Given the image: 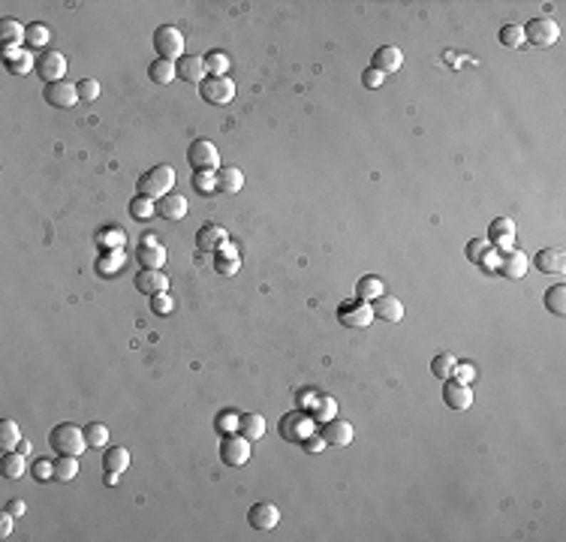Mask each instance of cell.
I'll return each mask as SVG.
<instances>
[{
  "label": "cell",
  "mask_w": 566,
  "mask_h": 542,
  "mask_svg": "<svg viewBox=\"0 0 566 542\" xmlns=\"http://www.w3.org/2000/svg\"><path fill=\"white\" fill-rule=\"evenodd\" d=\"M172 187H175V169L166 166V163H160V166L148 169L142 178H139L136 193L145 196V199H151V202H160L163 196L172 193Z\"/></svg>",
  "instance_id": "cell-1"
},
{
  "label": "cell",
  "mask_w": 566,
  "mask_h": 542,
  "mask_svg": "<svg viewBox=\"0 0 566 542\" xmlns=\"http://www.w3.org/2000/svg\"><path fill=\"white\" fill-rule=\"evenodd\" d=\"M48 443H51V449H55L58 455H82V452L88 449L85 428L70 425V422H63V425H55V428H51Z\"/></svg>",
  "instance_id": "cell-2"
},
{
  "label": "cell",
  "mask_w": 566,
  "mask_h": 542,
  "mask_svg": "<svg viewBox=\"0 0 566 542\" xmlns=\"http://www.w3.org/2000/svg\"><path fill=\"white\" fill-rule=\"evenodd\" d=\"M154 48H157L160 58L178 63L184 58V34L172 24H160L154 31Z\"/></svg>",
  "instance_id": "cell-3"
},
{
  "label": "cell",
  "mask_w": 566,
  "mask_h": 542,
  "mask_svg": "<svg viewBox=\"0 0 566 542\" xmlns=\"http://www.w3.org/2000/svg\"><path fill=\"white\" fill-rule=\"evenodd\" d=\"M521 31H524V43H530L536 48H548L560 39V27L551 19H530Z\"/></svg>",
  "instance_id": "cell-4"
},
{
  "label": "cell",
  "mask_w": 566,
  "mask_h": 542,
  "mask_svg": "<svg viewBox=\"0 0 566 542\" xmlns=\"http://www.w3.org/2000/svg\"><path fill=\"white\" fill-rule=\"evenodd\" d=\"M199 93H202V100L211 106H229L235 100V81L226 76H208L199 85Z\"/></svg>",
  "instance_id": "cell-5"
},
{
  "label": "cell",
  "mask_w": 566,
  "mask_h": 542,
  "mask_svg": "<svg viewBox=\"0 0 566 542\" xmlns=\"http://www.w3.org/2000/svg\"><path fill=\"white\" fill-rule=\"evenodd\" d=\"M220 461L226 467H245L250 461V440L241 434H223L220 440Z\"/></svg>",
  "instance_id": "cell-6"
},
{
  "label": "cell",
  "mask_w": 566,
  "mask_h": 542,
  "mask_svg": "<svg viewBox=\"0 0 566 542\" xmlns=\"http://www.w3.org/2000/svg\"><path fill=\"white\" fill-rule=\"evenodd\" d=\"M314 434V416L304 413V410H295L287 413L280 419V437L283 440H292V443H302Z\"/></svg>",
  "instance_id": "cell-7"
},
{
  "label": "cell",
  "mask_w": 566,
  "mask_h": 542,
  "mask_svg": "<svg viewBox=\"0 0 566 542\" xmlns=\"http://www.w3.org/2000/svg\"><path fill=\"white\" fill-rule=\"evenodd\" d=\"M338 319L346 329H368L374 322V307L368 302H361V298H349V302L338 307Z\"/></svg>",
  "instance_id": "cell-8"
},
{
  "label": "cell",
  "mask_w": 566,
  "mask_h": 542,
  "mask_svg": "<svg viewBox=\"0 0 566 542\" xmlns=\"http://www.w3.org/2000/svg\"><path fill=\"white\" fill-rule=\"evenodd\" d=\"M187 160H190L193 169H208V172L220 169V151L208 139H193L190 148H187Z\"/></svg>",
  "instance_id": "cell-9"
},
{
  "label": "cell",
  "mask_w": 566,
  "mask_h": 542,
  "mask_svg": "<svg viewBox=\"0 0 566 542\" xmlns=\"http://www.w3.org/2000/svg\"><path fill=\"white\" fill-rule=\"evenodd\" d=\"M36 73L39 78H46V85H51V81H63L66 76V58L61 51H46L36 58Z\"/></svg>",
  "instance_id": "cell-10"
},
{
  "label": "cell",
  "mask_w": 566,
  "mask_h": 542,
  "mask_svg": "<svg viewBox=\"0 0 566 542\" xmlns=\"http://www.w3.org/2000/svg\"><path fill=\"white\" fill-rule=\"evenodd\" d=\"M43 97L55 108H73L78 103V91H76V85H70V81H51V85H46Z\"/></svg>",
  "instance_id": "cell-11"
},
{
  "label": "cell",
  "mask_w": 566,
  "mask_h": 542,
  "mask_svg": "<svg viewBox=\"0 0 566 542\" xmlns=\"http://www.w3.org/2000/svg\"><path fill=\"white\" fill-rule=\"evenodd\" d=\"M4 63L6 73L12 76H28L31 70H36V54H31L28 48H4Z\"/></svg>",
  "instance_id": "cell-12"
},
{
  "label": "cell",
  "mask_w": 566,
  "mask_h": 542,
  "mask_svg": "<svg viewBox=\"0 0 566 542\" xmlns=\"http://www.w3.org/2000/svg\"><path fill=\"white\" fill-rule=\"evenodd\" d=\"M247 521L253 531H274L280 524V509L274 503H256L250 512H247Z\"/></svg>",
  "instance_id": "cell-13"
},
{
  "label": "cell",
  "mask_w": 566,
  "mask_h": 542,
  "mask_svg": "<svg viewBox=\"0 0 566 542\" xmlns=\"http://www.w3.org/2000/svg\"><path fill=\"white\" fill-rule=\"evenodd\" d=\"M443 401L452 410H470V404H473V392H470L467 383H458V379H446V386H443Z\"/></svg>",
  "instance_id": "cell-14"
},
{
  "label": "cell",
  "mask_w": 566,
  "mask_h": 542,
  "mask_svg": "<svg viewBox=\"0 0 566 542\" xmlns=\"http://www.w3.org/2000/svg\"><path fill=\"white\" fill-rule=\"evenodd\" d=\"M512 241H515V223L509 217H497L488 226V244H494L497 250H512Z\"/></svg>",
  "instance_id": "cell-15"
},
{
  "label": "cell",
  "mask_w": 566,
  "mask_h": 542,
  "mask_svg": "<svg viewBox=\"0 0 566 542\" xmlns=\"http://www.w3.org/2000/svg\"><path fill=\"white\" fill-rule=\"evenodd\" d=\"M136 290L145 295H157V292H166L169 290V277L166 271L160 268H142L136 275Z\"/></svg>",
  "instance_id": "cell-16"
},
{
  "label": "cell",
  "mask_w": 566,
  "mask_h": 542,
  "mask_svg": "<svg viewBox=\"0 0 566 542\" xmlns=\"http://www.w3.org/2000/svg\"><path fill=\"white\" fill-rule=\"evenodd\" d=\"M175 70H178V78L181 81H205L208 76V70H205V58H202V54H184V58L175 63Z\"/></svg>",
  "instance_id": "cell-17"
},
{
  "label": "cell",
  "mask_w": 566,
  "mask_h": 542,
  "mask_svg": "<svg viewBox=\"0 0 566 542\" xmlns=\"http://www.w3.org/2000/svg\"><path fill=\"white\" fill-rule=\"evenodd\" d=\"M528 253L521 250H500V275L509 280H518L528 275Z\"/></svg>",
  "instance_id": "cell-18"
},
{
  "label": "cell",
  "mask_w": 566,
  "mask_h": 542,
  "mask_svg": "<svg viewBox=\"0 0 566 542\" xmlns=\"http://www.w3.org/2000/svg\"><path fill=\"white\" fill-rule=\"evenodd\" d=\"M136 256H139V265H142V268H163V262H166V247H163L160 241H154V238H145V241L139 244Z\"/></svg>",
  "instance_id": "cell-19"
},
{
  "label": "cell",
  "mask_w": 566,
  "mask_h": 542,
  "mask_svg": "<svg viewBox=\"0 0 566 542\" xmlns=\"http://www.w3.org/2000/svg\"><path fill=\"white\" fill-rule=\"evenodd\" d=\"M374 319L383 322H401L403 319V302L395 295H380L374 302Z\"/></svg>",
  "instance_id": "cell-20"
},
{
  "label": "cell",
  "mask_w": 566,
  "mask_h": 542,
  "mask_svg": "<svg viewBox=\"0 0 566 542\" xmlns=\"http://www.w3.org/2000/svg\"><path fill=\"white\" fill-rule=\"evenodd\" d=\"M353 437H356V431L349 422H344V419H331V422H326V428H322V440L329 446H349Z\"/></svg>",
  "instance_id": "cell-21"
},
{
  "label": "cell",
  "mask_w": 566,
  "mask_h": 542,
  "mask_svg": "<svg viewBox=\"0 0 566 542\" xmlns=\"http://www.w3.org/2000/svg\"><path fill=\"white\" fill-rule=\"evenodd\" d=\"M214 268H217V275L223 277H232L235 271L241 268V260H238V250L232 247V244H220L217 250H214Z\"/></svg>",
  "instance_id": "cell-22"
},
{
  "label": "cell",
  "mask_w": 566,
  "mask_h": 542,
  "mask_svg": "<svg viewBox=\"0 0 566 542\" xmlns=\"http://www.w3.org/2000/svg\"><path fill=\"white\" fill-rule=\"evenodd\" d=\"M536 268L542 271V275H563L566 268V256L560 247H542L536 253Z\"/></svg>",
  "instance_id": "cell-23"
},
{
  "label": "cell",
  "mask_w": 566,
  "mask_h": 542,
  "mask_svg": "<svg viewBox=\"0 0 566 542\" xmlns=\"http://www.w3.org/2000/svg\"><path fill=\"white\" fill-rule=\"evenodd\" d=\"M401 63H403V54H401V48H395V46H380L374 51V70H380V73H398L401 70Z\"/></svg>",
  "instance_id": "cell-24"
},
{
  "label": "cell",
  "mask_w": 566,
  "mask_h": 542,
  "mask_svg": "<svg viewBox=\"0 0 566 542\" xmlns=\"http://www.w3.org/2000/svg\"><path fill=\"white\" fill-rule=\"evenodd\" d=\"M157 214L163 217V220H184L187 217V196H178V193H169L157 202Z\"/></svg>",
  "instance_id": "cell-25"
},
{
  "label": "cell",
  "mask_w": 566,
  "mask_h": 542,
  "mask_svg": "<svg viewBox=\"0 0 566 542\" xmlns=\"http://www.w3.org/2000/svg\"><path fill=\"white\" fill-rule=\"evenodd\" d=\"M220 244H226V229L223 226H214V223H205L196 232V247L202 250V253H211V250H217Z\"/></svg>",
  "instance_id": "cell-26"
},
{
  "label": "cell",
  "mask_w": 566,
  "mask_h": 542,
  "mask_svg": "<svg viewBox=\"0 0 566 542\" xmlns=\"http://www.w3.org/2000/svg\"><path fill=\"white\" fill-rule=\"evenodd\" d=\"M24 36H28L24 24H19L16 19H0V46L4 48H19Z\"/></svg>",
  "instance_id": "cell-27"
},
{
  "label": "cell",
  "mask_w": 566,
  "mask_h": 542,
  "mask_svg": "<svg viewBox=\"0 0 566 542\" xmlns=\"http://www.w3.org/2000/svg\"><path fill=\"white\" fill-rule=\"evenodd\" d=\"M238 434H241V437H247L250 443H253V440H262V434H265V419H262L259 413H241V416H238Z\"/></svg>",
  "instance_id": "cell-28"
},
{
  "label": "cell",
  "mask_w": 566,
  "mask_h": 542,
  "mask_svg": "<svg viewBox=\"0 0 566 542\" xmlns=\"http://www.w3.org/2000/svg\"><path fill=\"white\" fill-rule=\"evenodd\" d=\"M245 187V172L235 169V166H220L217 169V190L223 193H238Z\"/></svg>",
  "instance_id": "cell-29"
},
{
  "label": "cell",
  "mask_w": 566,
  "mask_h": 542,
  "mask_svg": "<svg viewBox=\"0 0 566 542\" xmlns=\"http://www.w3.org/2000/svg\"><path fill=\"white\" fill-rule=\"evenodd\" d=\"M380 295H386V287H383V280L380 277H374V275H365L359 283H356V298H361V302H376Z\"/></svg>",
  "instance_id": "cell-30"
},
{
  "label": "cell",
  "mask_w": 566,
  "mask_h": 542,
  "mask_svg": "<svg viewBox=\"0 0 566 542\" xmlns=\"http://www.w3.org/2000/svg\"><path fill=\"white\" fill-rule=\"evenodd\" d=\"M148 78L157 81V85H169V81L178 78V70H175L172 61L157 58V61H151V66H148Z\"/></svg>",
  "instance_id": "cell-31"
},
{
  "label": "cell",
  "mask_w": 566,
  "mask_h": 542,
  "mask_svg": "<svg viewBox=\"0 0 566 542\" xmlns=\"http://www.w3.org/2000/svg\"><path fill=\"white\" fill-rule=\"evenodd\" d=\"M455 368H458V359L452 356V352H440V356L431 359V374H434L437 379H452L455 377Z\"/></svg>",
  "instance_id": "cell-32"
},
{
  "label": "cell",
  "mask_w": 566,
  "mask_h": 542,
  "mask_svg": "<svg viewBox=\"0 0 566 542\" xmlns=\"http://www.w3.org/2000/svg\"><path fill=\"white\" fill-rule=\"evenodd\" d=\"M19 443H21L19 425L12 422V419H0V449L12 452V449H19Z\"/></svg>",
  "instance_id": "cell-33"
},
{
  "label": "cell",
  "mask_w": 566,
  "mask_h": 542,
  "mask_svg": "<svg viewBox=\"0 0 566 542\" xmlns=\"http://www.w3.org/2000/svg\"><path fill=\"white\" fill-rule=\"evenodd\" d=\"M78 476V455H61L55 461V482H73Z\"/></svg>",
  "instance_id": "cell-34"
},
{
  "label": "cell",
  "mask_w": 566,
  "mask_h": 542,
  "mask_svg": "<svg viewBox=\"0 0 566 542\" xmlns=\"http://www.w3.org/2000/svg\"><path fill=\"white\" fill-rule=\"evenodd\" d=\"M103 467L109 473H124L130 467V452L124 449V446H112V449L106 452V458H103Z\"/></svg>",
  "instance_id": "cell-35"
},
{
  "label": "cell",
  "mask_w": 566,
  "mask_h": 542,
  "mask_svg": "<svg viewBox=\"0 0 566 542\" xmlns=\"http://www.w3.org/2000/svg\"><path fill=\"white\" fill-rule=\"evenodd\" d=\"M311 416H314V422H331V419L338 416V401L329 398V395H319Z\"/></svg>",
  "instance_id": "cell-36"
},
{
  "label": "cell",
  "mask_w": 566,
  "mask_h": 542,
  "mask_svg": "<svg viewBox=\"0 0 566 542\" xmlns=\"http://www.w3.org/2000/svg\"><path fill=\"white\" fill-rule=\"evenodd\" d=\"M124 260L127 256L120 253V250H115V253H106L103 260L97 262V271L103 277H115V275H120V268H124Z\"/></svg>",
  "instance_id": "cell-37"
},
{
  "label": "cell",
  "mask_w": 566,
  "mask_h": 542,
  "mask_svg": "<svg viewBox=\"0 0 566 542\" xmlns=\"http://www.w3.org/2000/svg\"><path fill=\"white\" fill-rule=\"evenodd\" d=\"M545 307L555 317H563L566 314V287H563V283H557V287H551L545 292Z\"/></svg>",
  "instance_id": "cell-38"
},
{
  "label": "cell",
  "mask_w": 566,
  "mask_h": 542,
  "mask_svg": "<svg viewBox=\"0 0 566 542\" xmlns=\"http://www.w3.org/2000/svg\"><path fill=\"white\" fill-rule=\"evenodd\" d=\"M24 467H28V464H24V455L19 449H12V452L4 455V476L6 479H21Z\"/></svg>",
  "instance_id": "cell-39"
},
{
  "label": "cell",
  "mask_w": 566,
  "mask_h": 542,
  "mask_svg": "<svg viewBox=\"0 0 566 542\" xmlns=\"http://www.w3.org/2000/svg\"><path fill=\"white\" fill-rule=\"evenodd\" d=\"M51 39V31H48V24H43V21H34V24H28V36H24V43L28 46H34V48H43L46 43Z\"/></svg>",
  "instance_id": "cell-40"
},
{
  "label": "cell",
  "mask_w": 566,
  "mask_h": 542,
  "mask_svg": "<svg viewBox=\"0 0 566 542\" xmlns=\"http://www.w3.org/2000/svg\"><path fill=\"white\" fill-rule=\"evenodd\" d=\"M205 70H208L211 76H226V70H229V54L220 51V48L208 51V54H205Z\"/></svg>",
  "instance_id": "cell-41"
},
{
  "label": "cell",
  "mask_w": 566,
  "mask_h": 542,
  "mask_svg": "<svg viewBox=\"0 0 566 542\" xmlns=\"http://www.w3.org/2000/svg\"><path fill=\"white\" fill-rule=\"evenodd\" d=\"M85 437H88V446L91 449H103L106 443H109V428H106L103 422H91L85 428Z\"/></svg>",
  "instance_id": "cell-42"
},
{
  "label": "cell",
  "mask_w": 566,
  "mask_h": 542,
  "mask_svg": "<svg viewBox=\"0 0 566 542\" xmlns=\"http://www.w3.org/2000/svg\"><path fill=\"white\" fill-rule=\"evenodd\" d=\"M130 214L136 217V220H148V217L157 214V202H151V199H145V196L136 193V199L130 202Z\"/></svg>",
  "instance_id": "cell-43"
},
{
  "label": "cell",
  "mask_w": 566,
  "mask_h": 542,
  "mask_svg": "<svg viewBox=\"0 0 566 542\" xmlns=\"http://www.w3.org/2000/svg\"><path fill=\"white\" fill-rule=\"evenodd\" d=\"M500 46H506V48H521V46H524V31H521V24H506V27H500Z\"/></svg>",
  "instance_id": "cell-44"
},
{
  "label": "cell",
  "mask_w": 566,
  "mask_h": 542,
  "mask_svg": "<svg viewBox=\"0 0 566 542\" xmlns=\"http://www.w3.org/2000/svg\"><path fill=\"white\" fill-rule=\"evenodd\" d=\"M193 187L199 190V193H214V190H217V172L196 169V175H193Z\"/></svg>",
  "instance_id": "cell-45"
},
{
  "label": "cell",
  "mask_w": 566,
  "mask_h": 542,
  "mask_svg": "<svg viewBox=\"0 0 566 542\" xmlns=\"http://www.w3.org/2000/svg\"><path fill=\"white\" fill-rule=\"evenodd\" d=\"M76 91H78V100H82V103H93L100 97V81L97 78H82L76 85Z\"/></svg>",
  "instance_id": "cell-46"
},
{
  "label": "cell",
  "mask_w": 566,
  "mask_h": 542,
  "mask_svg": "<svg viewBox=\"0 0 566 542\" xmlns=\"http://www.w3.org/2000/svg\"><path fill=\"white\" fill-rule=\"evenodd\" d=\"M31 473H34V479H36V482L55 479V461H48V458H39V461H34V464H31Z\"/></svg>",
  "instance_id": "cell-47"
},
{
  "label": "cell",
  "mask_w": 566,
  "mask_h": 542,
  "mask_svg": "<svg viewBox=\"0 0 566 542\" xmlns=\"http://www.w3.org/2000/svg\"><path fill=\"white\" fill-rule=\"evenodd\" d=\"M151 310L157 317H163V314H172L175 310V302H172V295L169 292H157V295H151Z\"/></svg>",
  "instance_id": "cell-48"
},
{
  "label": "cell",
  "mask_w": 566,
  "mask_h": 542,
  "mask_svg": "<svg viewBox=\"0 0 566 542\" xmlns=\"http://www.w3.org/2000/svg\"><path fill=\"white\" fill-rule=\"evenodd\" d=\"M452 379H458V383H473L476 379V364H470V362H458V368H455V377Z\"/></svg>",
  "instance_id": "cell-49"
},
{
  "label": "cell",
  "mask_w": 566,
  "mask_h": 542,
  "mask_svg": "<svg viewBox=\"0 0 566 542\" xmlns=\"http://www.w3.org/2000/svg\"><path fill=\"white\" fill-rule=\"evenodd\" d=\"M383 81H386V73L374 70V66H368V70L361 73V85H365V88H371V91H374V88H380Z\"/></svg>",
  "instance_id": "cell-50"
},
{
  "label": "cell",
  "mask_w": 566,
  "mask_h": 542,
  "mask_svg": "<svg viewBox=\"0 0 566 542\" xmlns=\"http://www.w3.org/2000/svg\"><path fill=\"white\" fill-rule=\"evenodd\" d=\"M302 446H304V452H322V449H326V440H322V434H311V437H307V440H302Z\"/></svg>",
  "instance_id": "cell-51"
},
{
  "label": "cell",
  "mask_w": 566,
  "mask_h": 542,
  "mask_svg": "<svg viewBox=\"0 0 566 542\" xmlns=\"http://www.w3.org/2000/svg\"><path fill=\"white\" fill-rule=\"evenodd\" d=\"M485 247H488V244H485V241H479V238H473V241H470L467 244V256H470V260H479L482 262V253H485Z\"/></svg>",
  "instance_id": "cell-52"
},
{
  "label": "cell",
  "mask_w": 566,
  "mask_h": 542,
  "mask_svg": "<svg viewBox=\"0 0 566 542\" xmlns=\"http://www.w3.org/2000/svg\"><path fill=\"white\" fill-rule=\"evenodd\" d=\"M317 389H302L299 392V406H311V410H314V404H317Z\"/></svg>",
  "instance_id": "cell-53"
},
{
  "label": "cell",
  "mask_w": 566,
  "mask_h": 542,
  "mask_svg": "<svg viewBox=\"0 0 566 542\" xmlns=\"http://www.w3.org/2000/svg\"><path fill=\"white\" fill-rule=\"evenodd\" d=\"M12 518H16V515L4 509V515H0V536H4V539L12 533Z\"/></svg>",
  "instance_id": "cell-54"
},
{
  "label": "cell",
  "mask_w": 566,
  "mask_h": 542,
  "mask_svg": "<svg viewBox=\"0 0 566 542\" xmlns=\"http://www.w3.org/2000/svg\"><path fill=\"white\" fill-rule=\"evenodd\" d=\"M235 416H238V413H220V422H217V428H220L223 434H226V428H229V425H232V428H238V419H235Z\"/></svg>",
  "instance_id": "cell-55"
},
{
  "label": "cell",
  "mask_w": 566,
  "mask_h": 542,
  "mask_svg": "<svg viewBox=\"0 0 566 542\" xmlns=\"http://www.w3.org/2000/svg\"><path fill=\"white\" fill-rule=\"evenodd\" d=\"M24 509H28V506H24V500H9V503H6V512H12L16 518H21Z\"/></svg>",
  "instance_id": "cell-56"
},
{
  "label": "cell",
  "mask_w": 566,
  "mask_h": 542,
  "mask_svg": "<svg viewBox=\"0 0 566 542\" xmlns=\"http://www.w3.org/2000/svg\"><path fill=\"white\" fill-rule=\"evenodd\" d=\"M118 479H120V473H109V470H106V485H118Z\"/></svg>",
  "instance_id": "cell-57"
},
{
  "label": "cell",
  "mask_w": 566,
  "mask_h": 542,
  "mask_svg": "<svg viewBox=\"0 0 566 542\" xmlns=\"http://www.w3.org/2000/svg\"><path fill=\"white\" fill-rule=\"evenodd\" d=\"M19 452L28 455V452H31V440H21V443H19Z\"/></svg>",
  "instance_id": "cell-58"
}]
</instances>
